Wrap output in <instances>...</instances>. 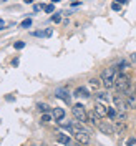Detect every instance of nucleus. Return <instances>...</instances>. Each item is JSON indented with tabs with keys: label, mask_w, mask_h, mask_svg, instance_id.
Listing matches in <instances>:
<instances>
[{
	"label": "nucleus",
	"mask_w": 136,
	"mask_h": 146,
	"mask_svg": "<svg viewBox=\"0 0 136 146\" xmlns=\"http://www.w3.org/2000/svg\"><path fill=\"white\" fill-rule=\"evenodd\" d=\"M115 78H116V66H108L101 73V82L105 88H113L115 86Z\"/></svg>",
	"instance_id": "1"
},
{
	"label": "nucleus",
	"mask_w": 136,
	"mask_h": 146,
	"mask_svg": "<svg viewBox=\"0 0 136 146\" xmlns=\"http://www.w3.org/2000/svg\"><path fill=\"white\" fill-rule=\"evenodd\" d=\"M115 86L119 93H125V91L131 86V82H129V76L125 75V73H119L118 76L115 78Z\"/></svg>",
	"instance_id": "2"
},
{
	"label": "nucleus",
	"mask_w": 136,
	"mask_h": 146,
	"mask_svg": "<svg viewBox=\"0 0 136 146\" xmlns=\"http://www.w3.org/2000/svg\"><path fill=\"white\" fill-rule=\"evenodd\" d=\"M72 113L80 123H86V121H88V113H86V110H85L83 105H73Z\"/></svg>",
	"instance_id": "3"
},
{
	"label": "nucleus",
	"mask_w": 136,
	"mask_h": 146,
	"mask_svg": "<svg viewBox=\"0 0 136 146\" xmlns=\"http://www.w3.org/2000/svg\"><path fill=\"white\" fill-rule=\"evenodd\" d=\"M113 103H115V106L118 111H126L128 110V105H126V100L125 98H121V95H119V91L116 95H113Z\"/></svg>",
	"instance_id": "4"
},
{
	"label": "nucleus",
	"mask_w": 136,
	"mask_h": 146,
	"mask_svg": "<svg viewBox=\"0 0 136 146\" xmlns=\"http://www.w3.org/2000/svg\"><path fill=\"white\" fill-rule=\"evenodd\" d=\"M96 128L100 129L101 133H105V135H113V133H115V126L109 125L108 121H98Z\"/></svg>",
	"instance_id": "5"
},
{
	"label": "nucleus",
	"mask_w": 136,
	"mask_h": 146,
	"mask_svg": "<svg viewBox=\"0 0 136 146\" xmlns=\"http://www.w3.org/2000/svg\"><path fill=\"white\" fill-rule=\"evenodd\" d=\"M98 118H105V116H108V106L106 105H103V103H96L95 105V111H93Z\"/></svg>",
	"instance_id": "6"
},
{
	"label": "nucleus",
	"mask_w": 136,
	"mask_h": 146,
	"mask_svg": "<svg viewBox=\"0 0 136 146\" xmlns=\"http://www.w3.org/2000/svg\"><path fill=\"white\" fill-rule=\"evenodd\" d=\"M55 96L56 98H60V100L66 101V103H70V93L66 88H58V90H55Z\"/></svg>",
	"instance_id": "7"
},
{
	"label": "nucleus",
	"mask_w": 136,
	"mask_h": 146,
	"mask_svg": "<svg viewBox=\"0 0 136 146\" xmlns=\"http://www.w3.org/2000/svg\"><path fill=\"white\" fill-rule=\"evenodd\" d=\"M56 141H58V143H60V145H70V141H72V139H70V136H68V135H65V133H56Z\"/></svg>",
	"instance_id": "8"
},
{
	"label": "nucleus",
	"mask_w": 136,
	"mask_h": 146,
	"mask_svg": "<svg viewBox=\"0 0 136 146\" xmlns=\"http://www.w3.org/2000/svg\"><path fill=\"white\" fill-rule=\"evenodd\" d=\"M53 118L55 121H62L65 118V110L63 108H55L53 110Z\"/></svg>",
	"instance_id": "9"
},
{
	"label": "nucleus",
	"mask_w": 136,
	"mask_h": 146,
	"mask_svg": "<svg viewBox=\"0 0 136 146\" xmlns=\"http://www.w3.org/2000/svg\"><path fill=\"white\" fill-rule=\"evenodd\" d=\"M95 96H96V100L100 101V103H103V105L109 106V98H108V95H106V93H96Z\"/></svg>",
	"instance_id": "10"
},
{
	"label": "nucleus",
	"mask_w": 136,
	"mask_h": 146,
	"mask_svg": "<svg viewBox=\"0 0 136 146\" xmlns=\"http://www.w3.org/2000/svg\"><path fill=\"white\" fill-rule=\"evenodd\" d=\"M125 131H126V123H125V121H118V123H116V126H115V133L123 135Z\"/></svg>",
	"instance_id": "11"
},
{
	"label": "nucleus",
	"mask_w": 136,
	"mask_h": 146,
	"mask_svg": "<svg viewBox=\"0 0 136 146\" xmlns=\"http://www.w3.org/2000/svg\"><path fill=\"white\" fill-rule=\"evenodd\" d=\"M75 96H83V98H86V96H90V93L86 88H83V86H78L76 90H75Z\"/></svg>",
	"instance_id": "12"
},
{
	"label": "nucleus",
	"mask_w": 136,
	"mask_h": 146,
	"mask_svg": "<svg viewBox=\"0 0 136 146\" xmlns=\"http://www.w3.org/2000/svg\"><path fill=\"white\" fill-rule=\"evenodd\" d=\"M126 105L128 108H136V98L133 95H126Z\"/></svg>",
	"instance_id": "13"
},
{
	"label": "nucleus",
	"mask_w": 136,
	"mask_h": 146,
	"mask_svg": "<svg viewBox=\"0 0 136 146\" xmlns=\"http://www.w3.org/2000/svg\"><path fill=\"white\" fill-rule=\"evenodd\" d=\"M36 108L40 110L42 113H48V111H50V106H48L46 103H38V105H36Z\"/></svg>",
	"instance_id": "14"
},
{
	"label": "nucleus",
	"mask_w": 136,
	"mask_h": 146,
	"mask_svg": "<svg viewBox=\"0 0 136 146\" xmlns=\"http://www.w3.org/2000/svg\"><path fill=\"white\" fill-rule=\"evenodd\" d=\"M108 116L113 119V121H116V116H118L116 110H115V108H109V106H108Z\"/></svg>",
	"instance_id": "15"
},
{
	"label": "nucleus",
	"mask_w": 136,
	"mask_h": 146,
	"mask_svg": "<svg viewBox=\"0 0 136 146\" xmlns=\"http://www.w3.org/2000/svg\"><path fill=\"white\" fill-rule=\"evenodd\" d=\"M88 83H90L91 88H95V90H96V88L100 86V80H98V78H91V80H90Z\"/></svg>",
	"instance_id": "16"
},
{
	"label": "nucleus",
	"mask_w": 136,
	"mask_h": 146,
	"mask_svg": "<svg viewBox=\"0 0 136 146\" xmlns=\"http://www.w3.org/2000/svg\"><path fill=\"white\" fill-rule=\"evenodd\" d=\"M50 118H52V116H50L48 113H43V116L40 118V123H42V125H46V123L50 121Z\"/></svg>",
	"instance_id": "17"
},
{
	"label": "nucleus",
	"mask_w": 136,
	"mask_h": 146,
	"mask_svg": "<svg viewBox=\"0 0 136 146\" xmlns=\"http://www.w3.org/2000/svg\"><path fill=\"white\" fill-rule=\"evenodd\" d=\"M30 25H32V18H25V20L20 23V27H22V28H28Z\"/></svg>",
	"instance_id": "18"
},
{
	"label": "nucleus",
	"mask_w": 136,
	"mask_h": 146,
	"mask_svg": "<svg viewBox=\"0 0 136 146\" xmlns=\"http://www.w3.org/2000/svg\"><path fill=\"white\" fill-rule=\"evenodd\" d=\"M43 10H45L46 13H53V3H50V5H45V7H43Z\"/></svg>",
	"instance_id": "19"
},
{
	"label": "nucleus",
	"mask_w": 136,
	"mask_h": 146,
	"mask_svg": "<svg viewBox=\"0 0 136 146\" xmlns=\"http://www.w3.org/2000/svg\"><path fill=\"white\" fill-rule=\"evenodd\" d=\"M13 46H15L17 50H22V48L25 46V42H15V43H13Z\"/></svg>",
	"instance_id": "20"
},
{
	"label": "nucleus",
	"mask_w": 136,
	"mask_h": 146,
	"mask_svg": "<svg viewBox=\"0 0 136 146\" xmlns=\"http://www.w3.org/2000/svg\"><path fill=\"white\" fill-rule=\"evenodd\" d=\"M60 20H62V17H60L58 13H55V15H52V22H55V23H58Z\"/></svg>",
	"instance_id": "21"
},
{
	"label": "nucleus",
	"mask_w": 136,
	"mask_h": 146,
	"mask_svg": "<svg viewBox=\"0 0 136 146\" xmlns=\"http://www.w3.org/2000/svg\"><path fill=\"white\" fill-rule=\"evenodd\" d=\"M126 145H128V146H133V145H136V138H129V139L126 141Z\"/></svg>",
	"instance_id": "22"
},
{
	"label": "nucleus",
	"mask_w": 136,
	"mask_h": 146,
	"mask_svg": "<svg viewBox=\"0 0 136 146\" xmlns=\"http://www.w3.org/2000/svg\"><path fill=\"white\" fill-rule=\"evenodd\" d=\"M118 68H119V70H126V68H128V63H126V62H121V63L118 65Z\"/></svg>",
	"instance_id": "23"
},
{
	"label": "nucleus",
	"mask_w": 136,
	"mask_h": 146,
	"mask_svg": "<svg viewBox=\"0 0 136 146\" xmlns=\"http://www.w3.org/2000/svg\"><path fill=\"white\" fill-rule=\"evenodd\" d=\"M111 9H113V10H121V5H119V3H113V5H111Z\"/></svg>",
	"instance_id": "24"
},
{
	"label": "nucleus",
	"mask_w": 136,
	"mask_h": 146,
	"mask_svg": "<svg viewBox=\"0 0 136 146\" xmlns=\"http://www.w3.org/2000/svg\"><path fill=\"white\" fill-rule=\"evenodd\" d=\"M80 2H82V0H73V2H72V5H78Z\"/></svg>",
	"instance_id": "25"
},
{
	"label": "nucleus",
	"mask_w": 136,
	"mask_h": 146,
	"mask_svg": "<svg viewBox=\"0 0 136 146\" xmlns=\"http://www.w3.org/2000/svg\"><path fill=\"white\" fill-rule=\"evenodd\" d=\"M3 25H5V23H3V20H2V18H0V30H2V28H3Z\"/></svg>",
	"instance_id": "26"
},
{
	"label": "nucleus",
	"mask_w": 136,
	"mask_h": 146,
	"mask_svg": "<svg viewBox=\"0 0 136 146\" xmlns=\"http://www.w3.org/2000/svg\"><path fill=\"white\" fill-rule=\"evenodd\" d=\"M32 2H33V0H25V3H32Z\"/></svg>",
	"instance_id": "27"
},
{
	"label": "nucleus",
	"mask_w": 136,
	"mask_h": 146,
	"mask_svg": "<svg viewBox=\"0 0 136 146\" xmlns=\"http://www.w3.org/2000/svg\"><path fill=\"white\" fill-rule=\"evenodd\" d=\"M52 2H53V3H56V2H60V0H52Z\"/></svg>",
	"instance_id": "28"
}]
</instances>
